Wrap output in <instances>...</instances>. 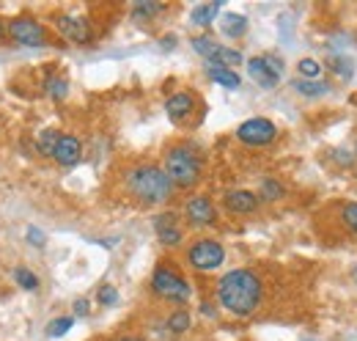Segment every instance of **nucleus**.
Returning <instances> with one entry per match:
<instances>
[{"label":"nucleus","instance_id":"12","mask_svg":"<svg viewBox=\"0 0 357 341\" xmlns=\"http://www.w3.org/2000/svg\"><path fill=\"white\" fill-rule=\"evenodd\" d=\"M154 231H157V237H160V242H162L165 248H176V245H181V240H184V231H181V226H178L176 212L157 215V217H154Z\"/></svg>","mask_w":357,"mask_h":341},{"label":"nucleus","instance_id":"16","mask_svg":"<svg viewBox=\"0 0 357 341\" xmlns=\"http://www.w3.org/2000/svg\"><path fill=\"white\" fill-rule=\"evenodd\" d=\"M206 75L215 80L218 85H223L228 91H236L242 80H239V75L234 72V69H223V66H206Z\"/></svg>","mask_w":357,"mask_h":341},{"label":"nucleus","instance_id":"33","mask_svg":"<svg viewBox=\"0 0 357 341\" xmlns=\"http://www.w3.org/2000/svg\"><path fill=\"white\" fill-rule=\"evenodd\" d=\"M201 314H204V317H215V308H212V303H201Z\"/></svg>","mask_w":357,"mask_h":341},{"label":"nucleus","instance_id":"15","mask_svg":"<svg viewBox=\"0 0 357 341\" xmlns=\"http://www.w3.org/2000/svg\"><path fill=\"white\" fill-rule=\"evenodd\" d=\"M220 8H223V3H198V6L192 8L190 20H192L195 25H201V28H209V25L215 22V17L220 14Z\"/></svg>","mask_w":357,"mask_h":341},{"label":"nucleus","instance_id":"21","mask_svg":"<svg viewBox=\"0 0 357 341\" xmlns=\"http://www.w3.org/2000/svg\"><path fill=\"white\" fill-rule=\"evenodd\" d=\"M168 331L174 333V336H181V333H187L190 331V325H192V319H190V314L184 311V308H178V311H174L171 317H168Z\"/></svg>","mask_w":357,"mask_h":341},{"label":"nucleus","instance_id":"25","mask_svg":"<svg viewBox=\"0 0 357 341\" xmlns=\"http://www.w3.org/2000/svg\"><path fill=\"white\" fill-rule=\"evenodd\" d=\"M75 325V319L72 317H58V319H52L50 325H47V336L50 339H61V336H66L69 333V328Z\"/></svg>","mask_w":357,"mask_h":341},{"label":"nucleus","instance_id":"32","mask_svg":"<svg viewBox=\"0 0 357 341\" xmlns=\"http://www.w3.org/2000/svg\"><path fill=\"white\" fill-rule=\"evenodd\" d=\"M75 314H77V317H86V314H89V300H77V303H75Z\"/></svg>","mask_w":357,"mask_h":341},{"label":"nucleus","instance_id":"27","mask_svg":"<svg viewBox=\"0 0 357 341\" xmlns=\"http://www.w3.org/2000/svg\"><path fill=\"white\" fill-rule=\"evenodd\" d=\"M283 184L280 182H275V179H264L261 182V198L264 201H278V198H283Z\"/></svg>","mask_w":357,"mask_h":341},{"label":"nucleus","instance_id":"7","mask_svg":"<svg viewBox=\"0 0 357 341\" xmlns=\"http://www.w3.org/2000/svg\"><path fill=\"white\" fill-rule=\"evenodd\" d=\"M248 75L253 83H259L261 88H275L280 75H283V61L278 55H256L248 61Z\"/></svg>","mask_w":357,"mask_h":341},{"label":"nucleus","instance_id":"14","mask_svg":"<svg viewBox=\"0 0 357 341\" xmlns=\"http://www.w3.org/2000/svg\"><path fill=\"white\" fill-rule=\"evenodd\" d=\"M223 204L228 212L234 215H250L259 210V196L250 190H228L223 196Z\"/></svg>","mask_w":357,"mask_h":341},{"label":"nucleus","instance_id":"29","mask_svg":"<svg viewBox=\"0 0 357 341\" xmlns=\"http://www.w3.org/2000/svg\"><path fill=\"white\" fill-rule=\"evenodd\" d=\"M96 298H99L102 305H116V303H119V289H116V286H110V284H105V286H99Z\"/></svg>","mask_w":357,"mask_h":341},{"label":"nucleus","instance_id":"2","mask_svg":"<svg viewBox=\"0 0 357 341\" xmlns=\"http://www.w3.org/2000/svg\"><path fill=\"white\" fill-rule=\"evenodd\" d=\"M124 184H127V193L132 196L135 201H140L146 207L165 204L174 196V182L168 179V173L160 166H149V163L127 170Z\"/></svg>","mask_w":357,"mask_h":341},{"label":"nucleus","instance_id":"4","mask_svg":"<svg viewBox=\"0 0 357 341\" xmlns=\"http://www.w3.org/2000/svg\"><path fill=\"white\" fill-rule=\"evenodd\" d=\"M151 289L154 295L162 300H171V303H187L190 300V284L184 275H178L174 267L168 264H160L154 273H151Z\"/></svg>","mask_w":357,"mask_h":341},{"label":"nucleus","instance_id":"3","mask_svg":"<svg viewBox=\"0 0 357 341\" xmlns=\"http://www.w3.org/2000/svg\"><path fill=\"white\" fill-rule=\"evenodd\" d=\"M162 170L168 173V179L174 182V187L190 190L204 176V160H201V154L192 146H171L168 154H165Z\"/></svg>","mask_w":357,"mask_h":341},{"label":"nucleus","instance_id":"8","mask_svg":"<svg viewBox=\"0 0 357 341\" xmlns=\"http://www.w3.org/2000/svg\"><path fill=\"white\" fill-rule=\"evenodd\" d=\"M236 138L245 146H269L278 138V127H275V122H269L264 116H256L236 127Z\"/></svg>","mask_w":357,"mask_h":341},{"label":"nucleus","instance_id":"1","mask_svg":"<svg viewBox=\"0 0 357 341\" xmlns=\"http://www.w3.org/2000/svg\"><path fill=\"white\" fill-rule=\"evenodd\" d=\"M264 300V284L253 270H231L218 281V303L234 317H250Z\"/></svg>","mask_w":357,"mask_h":341},{"label":"nucleus","instance_id":"24","mask_svg":"<svg viewBox=\"0 0 357 341\" xmlns=\"http://www.w3.org/2000/svg\"><path fill=\"white\" fill-rule=\"evenodd\" d=\"M14 281H17L22 289H28V292H36V289H39V278H36V273H31L28 267H17V270H14Z\"/></svg>","mask_w":357,"mask_h":341},{"label":"nucleus","instance_id":"17","mask_svg":"<svg viewBox=\"0 0 357 341\" xmlns=\"http://www.w3.org/2000/svg\"><path fill=\"white\" fill-rule=\"evenodd\" d=\"M220 28H223V34L228 39H239L248 31V17H242V14H225L223 20H220Z\"/></svg>","mask_w":357,"mask_h":341},{"label":"nucleus","instance_id":"20","mask_svg":"<svg viewBox=\"0 0 357 341\" xmlns=\"http://www.w3.org/2000/svg\"><path fill=\"white\" fill-rule=\"evenodd\" d=\"M162 11H165V3H135L132 6V17L137 22H151Z\"/></svg>","mask_w":357,"mask_h":341},{"label":"nucleus","instance_id":"26","mask_svg":"<svg viewBox=\"0 0 357 341\" xmlns=\"http://www.w3.org/2000/svg\"><path fill=\"white\" fill-rule=\"evenodd\" d=\"M297 72L303 75V80H316V78L321 75V64L313 61V58H303V61L297 64Z\"/></svg>","mask_w":357,"mask_h":341},{"label":"nucleus","instance_id":"31","mask_svg":"<svg viewBox=\"0 0 357 341\" xmlns=\"http://www.w3.org/2000/svg\"><path fill=\"white\" fill-rule=\"evenodd\" d=\"M28 242H33V245H36V248H45V231H39V228H36V226H31V228H28Z\"/></svg>","mask_w":357,"mask_h":341},{"label":"nucleus","instance_id":"6","mask_svg":"<svg viewBox=\"0 0 357 341\" xmlns=\"http://www.w3.org/2000/svg\"><path fill=\"white\" fill-rule=\"evenodd\" d=\"M6 31H8V36L14 42L22 44V47H47L50 44L47 28L39 20H33V17H14L6 25Z\"/></svg>","mask_w":357,"mask_h":341},{"label":"nucleus","instance_id":"13","mask_svg":"<svg viewBox=\"0 0 357 341\" xmlns=\"http://www.w3.org/2000/svg\"><path fill=\"white\" fill-rule=\"evenodd\" d=\"M52 160H55L58 166H63V168L77 166V163L83 160V143H80V138H75V135H61Z\"/></svg>","mask_w":357,"mask_h":341},{"label":"nucleus","instance_id":"18","mask_svg":"<svg viewBox=\"0 0 357 341\" xmlns=\"http://www.w3.org/2000/svg\"><path fill=\"white\" fill-rule=\"evenodd\" d=\"M294 91L297 94H303V96H311V99H319V96H324V94H330V83L327 80H294Z\"/></svg>","mask_w":357,"mask_h":341},{"label":"nucleus","instance_id":"28","mask_svg":"<svg viewBox=\"0 0 357 341\" xmlns=\"http://www.w3.org/2000/svg\"><path fill=\"white\" fill-rule=\"evenodd\" d=\"M341 220H344V226H347L352 234H357V204L355 201L341 207Z\"/></svg>","mask_w":357,"mask_h":341},{"label":"nucleus","instance_id":"35","mask_svg":"<svg viewBox=\"0 0 357 341\" xmlns=\"http://www.w3.org/2000/svg\"><path fill=\"white\" fill-rule=\"evenodd\" d=\"M116 341H143L140 336H121V339H116Z\"/></svg>","mask_w":357,"mask_h":341},{"label":"nucleus","instance_id":"30","mask_svg":"<svg viewBox=\"0 0 357 341\" xmlns=\"http://www.w3.org/2000/svg\"><path fill=\"white\" fill-rule=\"evenodd\" d=\"M330 69L338 72L341 78H352V61L349 58H333L330 61Z\"/></svg>","mask_w":357,"mask_h":341},{"label":"nucleus","instance_id":"34","mask_svg":"<svg viewBox=\"0 0 357 341\" xmlns=\"http://www.w3.org/2000/svg\"><path fill=\"white\" fill-rule=\"evenodd\" d=\"M8 36V31H6V25H3V20H0V42Z\"/></svg>","mask_w":357,"mask_h":341},{"label":"nucleus","instance_id":"11","mask_svg":"<svg viewBox=\"0 0 357 341\" xmlns=\"http://www.w3.org/2000/svg\"><path fill=\"white\" fill-rule=\"evenodd\" d=\"M195 108H198V99H195V94H190V91H178V94H171V96L165 99V113H168V119H171L174 124L190 122V116L195 113Z\"/></svg>","mask_w":357,"mask_h":341},{"label":"nucleus","instance_id":"5","mask_svg":"<svg viewBox=\"0 0 357 341\" xmlns=\"http://www.w3.org/2000/svg\"><path fill=\"white\" fill-rule=\"evenodd\" d=\"M225 261V248L218 240H198L187 251V264L198 273H212Z\"/></svg>","mask_w":357,"mask_h":341},{"label":"nucleus","instance_id":"23","mask_svg":"<svg viewBox=\"0 0 357 341\" xmlns=\"http://www.w3.org/2000/svg\"><path fill=\"white\" fill-rule=\"evenodd\" d=\"M192 50H195L198 55H204L206 61H212V58H215V52L220 50V44L215 42L212 36H195V39H192Z\"/></svg>","mask_w":357,"mask_h":341},{"label":"nucleus","instance_id":"9","mask_svg":"<svg viewBox=\"0 0 357 341\" xmlns=\"http://www.w3.org/2000/svg\"><path fill=\"white\" fill-rule=\"evenodd\" d=\"M55 28L58 34L72 44H91L93 39V31H91L89 20L86 17H77V14H58L55 17Z\"/></svg>","mask_w":357,"mask_h":341},{"label":"nucleus","instance_id":"36","mask_svg":"<svg viewBox=\"0 0 357 341\" xmlns=\"http://www.w3.org/2000/svg\"><path fill=\"white\" fill-rule=\"evenodd\" d=\"M355 275H357V270H355Z\"/></svg>","mask_w":357,"mask_h":341},{"label":"nucleus","instance_id":"19","mask_svg":"<svg viewBox=\"0 0 357 341\" xmlns=\"http://www.w3.org/2000/svg\"><path fill=\"white\" fill-rule=\"evenodd\" d=\"M58 140H61V132L58 129H42L39 132V138H36V152L42 154V157H52L55 154V146H58Z\"/></svg>","mask_w":357,"mask_h":341},{"label":"nucleus","instance_id":"10","mask_svg":"<svg viewBox=\"0 0 357 341\" xmlns=\"http://www.w3.org/2000/svg\"><path fill=\"white\" fill-rule=\"evenodd\" d=\"M184 217L192 228H204V226H215L218 223V210L212 204L209 196H192L184 204Z\"/></svg>","mask_w":357,"mask_h":341},{"label":"nucleus","instance_id":"22","mask_svg":"<svg viewBox=\"0 0 357 341\" xmlns=\"http://www.w3.org/2000/svg\"><path fill=\"white\" fill-rule=\"evenodd\" d=\"M45 91L52 96V99H66V94H69V80L66 78H61V75H52V78H47L45 83Z\"/></svg>","mask_w":357,"mask_h":341}]
</instances>
